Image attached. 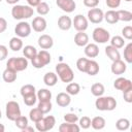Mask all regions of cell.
Masks as SVG:
<instances>
[{
    "label": "cell",
    "mask_w": 132,
    "mask_h": 132,
    "mask_svg": "<svg viewBox=\"0 0 132 132\" xmlns=\"http://www.w3.org/2000/svg\"><path fill=\"white\" fill-rule=\"evenodd\" d=\"M58 81V75L54 72H46L43 76V82L47 87H54Z\"/></svg>",
    "instance_id": "cb8c5ba5"
},
{
    "label": "cell",
    "mask_w": 132,
    "mask_h": 132,
    "mask_svg": "<svg viewBox=\"0 0 132 132\" xmlns=\"http://www.w3.org/2000/svg\"><path fill=\"white\" fill-rule=\"evenodd\" d=\"M110 40V45H112L113 47L116 48H122L124 45H125V39L122 37V36H119V35H116L113 36Z\"/></svg>",
    "instance_id": "d590c367"
},
{
    "label": "cell",
    "mask_w": 132,
    "mask_h": 132,
    "mask_svg": "<svg viewBox=\"0 0 132 132\" xmlns=\"http://www.w3.org/2000/svg\"><path fill=\"white\" fill-rule=\"evenodd\" d=\"M37 107L40 109V111H41L43 114H45V113H48V112L52 110V108H53V104H52L51 100H46V101H39V103H38Z\"/></svg>",
    "instance_id": "836d02e7"
},
{
    "label": "cell",
    "mask_w": 132,
    "mask_h": 132,
    "mask_svg": "<svg viewBox=\"0 0 132 132\" xmlns=\"http://www.w3.org/2000/svg\"><path fill=\"white\" fill-rule=\"evenodd\" d=\"M28 67V59L23 57H12L9 58L6 62V68L12 69L15 72L23 71Z\"/></svg>",
    "instance_id": "277c9868"
},
{
    "label": "cell",
    "mask_w": 132,
    "mask_h": 132,
    "mask_svg": "<svg viewBox=\"0 0 132 132\" xmlns=\"http://www.w3.org/2000/svg\"><path fill=\"white\" fill-rule=\"evenodd\" d=\"M21 108H20V104L16 101H8L6 103V107H5V116L9 121H13L19 118L21 116Z\"/></svg>",
    "instance_id": "5b68a950"
},
{
    "label": "cell",
    "mask_w": 132,
    "mask_h": 132,
    "mask_svg": "<svg viewBox=\"0 0 132 132\" xmlns=\"http://www.w3.org/2000/svg\"><path fill=\"white\" fill-rule=\"evenodd\" d=\"M95 106L101 111H111L117 107V100L111 96H99L95 101Z\"/></svg>",
    "instance_id": "6da1fadb"
},
{
    "label": "cell",
    "mask_w": 132,
    "mask_h": 132,
    "mask_svg": "<svg viewBox=\"0 0 132 132\" xmlns=\"http://www.w3.org/2000/svg\"><path fill=\"white\" fill-rule=\"evenodd\" d=\"M85 55L88 58H96L99 55V47L96 43H88L85 46Z\"/></svg>",
    "instance_id": "d6986e66"
},
{
    "label": "cell",
    "mask_w": 132,
    "mask_h": 132,
    "mask_svg": "<svg viewBox=\"0 0 132 132\" xmlns=\"http://www.w3.org/2000/svg\"><path fill=\"white\" fill-rule=\"evenodd\" d=\"M72 26L74 29L78 31H86L88 29V19L82 14H76L72 20Z\"/></svg>",
    "instance_id": "30bf717a"
},
{
    "label": "cell",
    "mask_w": 132,
    "mask_h": 132,
    "mask_svg": "<svg viewBox=\"0 0 132 132\" xmlns=\"http://www.w3.org/2000/svg\"><path fill=\"white\" fill-rule=\"evenodd\" d=\"M5 1H6L8 4H11V5H15V4H16V3H18L20 0H5Z\"/></svg>",
    "instance_id": "9f6ffc18"
},
{
    "label": "cell",
    "mask_w": 132,
    "mask_h": 132,
    "mask_svg": "<svg viewBox=\"0 0 132 132\" xmlns=\"http://www.w3.org/2000/svg\"><path fill=\"white\" fill-rule=\"evenodd\" d=\"M37 42H38V45L42 50H50L54 45L53 37L51 35H47V34H42L41 36H39Z\"/></svg>",
    "instance_id": "9a60e30c"
},
{
    "label": "cell",
    "mask_w": 132,
    "mask_h": 132,
    "mask_svg": "<svg viewBox=\"0 0 132 132\" xmlns=\"http://www.w3.org/2000/svg\"><path fill=\"white\" fill-rule=\"evenodd\" d=\"M36 11L38 12L39 15H45L50 12V6L46 2H40L36 6Z\"/></svg>",
    "instance_id": "ab89813d"
},
{
    "label": "cell",
    "mask_w": 132,
    "mask_h": 132,
    "mask_svg": "<svg viewBox=\"0 0 132 132\" xmlns=\"http://www.w3.org/2000/svg\"><path fill=\"white\" fill-rule=\"evenodd\" d=\"M34 14L33 7L29 5H21V4H15L11 8V15L15 20H25L29 19Z\"/></svg>",
    "instance_id": "7a4b0ae2"
},
{
    "label": "cell",
    "mask_w": 132,
    "mask_h": 132,
    "mask_svg": "<svg viewBox=\"0 0 132 132\" xmlns=\"http://www.w3.org/2000/svg\"><path fill=\"white\" fill-rule=\"evenodd\" d=\"M37 56L39 57V59L42 61V63L44 64V65H47V64H50L51 63V61H52V57H51V54L46 51V50H41L40 52H38L37 53Z\"/></svg>",
    "instance_id": "8d00e7d4"
},
{
    "label": "cell",
    "mask_w": 132,
    "mask_h": 132,
    "mask_svg": "<svg viewBox=\"0 0 132 132\" xmlns=\"http://www.w3.org/2000/svg\"><path fill=\"white\" fill-rule=\"evenodd\" d=\"M56 4L58 5L59 8H61V10L67 13L73 12L76 7L74 0H56Z\"/></svg>",
    "instance_id": "7c38bea8"
},
{
    "label": "cell",
    "mask_w": 132,
    "mask_h": 132,
    "mask_svg": "<svg viewBox=\"0 0 132 132\" xmlns=\"http://www.w3.org/2000/svg\"><path fill=\"white\" fill-rule=\"evenodd\" d=\"M27 2H28V5H29V6H31V7H36V6L41 2V0H27Z\"/></svg>",
    "instance_id": "db71d44e"
},
{
    "label": "cell",
    "mask_w": 132,
    "mask_h": 132,
    "mask_svg": "<svg viewBox=\"0 0 132 132\" xmlns=\"http://www.w3.org/2000/svg\"><path fill=\"white\" fill-rule=\"evenodd\" d=\"M88 62H89V59L88 58H79L76 61V67H77V69L80 72H86V68H87Z\"/></svg>",
    "instance_id": "7bdbcfd3"
},
{
    "label": "cell",
    "mask_w": 132,
    "mask_h": 132,
    "mask_svg": "<svg viewBox=\"0 0 132 132\" xmlns=\"http://www.w3.org/2000/svg\"><path fill=\"white\" fill-rule=\"evenodd\" d=\"M123 97L127 103H131L132 102V90H128V91L123 92Z\"/></svg>",
    "instance_id": "816d5d0a"
},
{
    "label": "cell",
    "mask_w": 132,
    "mask_h": 132,
    "mask_svg": "<svg viewBox=\"0 0 132 132\" xmlns=\"http://www.w3.org/2000/svg\"><path fill=\"white\" fill-rule=\"evenodd\" d=\"M9 48L13 52H19L20 50L23 48V41L20 37L15 36V37H12L10 40H9Z\"/></svg>",
    "instance_id": "4316f807"
},
{
    "label": "cell",
    "mask_w": 132,
    "mask_h": 132,
    "mask_svg": "<svg viewBox=\"0 0 132 132\" xmlns=\"http://www.w3.org/2000/svg\"><path fill=\"white\" fill-rule=\"evenodd\" d=\"M116 128L119 131H126L130 128V121L126 118H121L116 122Z\"/></svg>",
    "instance_id": "f1b7e54d"
},
{
    "label": "cell",
    "mask_w": 132,
    "mask_h": 132,
    "mask_svg": "<svg viewBox=\"0 0 132 132\" xmlns=\"http://www.w3.org/2000/svg\"><path fill=\"white\" fill-rule=\"evenodd\" d=\"M105 92V88L101 82H95L92 85L91 87V93L95 96V97H99L102 96Z\"/></svg>",
    "instance_id": "83f0119b"
},
{
    "label": "cell",
    "mask_w": 132,
    "mask_h": 132,
    "mask_svg": "<svg viewBox=\"0 0 132 132\" xmlns=\"http://www.w3.org/2000/svg\"><path fill=\"white\" fill-rule=\"evenodd\" d=\"M58 27L63 31H67L72 27V20L68 15H61L58 19Z\"/></svg>",
    "instance_id": "ac0fdd59"
},
{
    "label": "cell",
    "mask_w": 132,
    "mask_h": 132,
    "mask_svg": "<svg viewBox=\"0 0 132 132\" xmlns=\"http://www.w3.org/2000/svg\"><path fill=\"white\" fill-rule=\"evenodd\" d=\"M80 91V86L77 82H72L70 81L67 87H66V93H68L70 96L71 95H77Z\"/></svg>",
    "instance_id": "e575fe53"
},
{
    "label": "cell",
    "mask_w": 132,
    "mask_h": 132,
    "mask_svg": "<svg viewBox=\"0 0 132 132\" xmlns=\"http://www.w3.org/2000/svg\"><path fill=\"white\" fill-rule=\"evenodd\" d=\"M56 124V119L54 116H46L43 117L40 121L35 123V127L36 130L39 132H45V131H50L54 128Z\"/></svg>",
    "instance_id": "8992f818"
},
{
    "label": "cell",
    "mask_w": 132,
    "mask_h": 132,
    "mask_svg": "<svg viewBox=\"0 0 132 132\" xmlns=\"http://www.w3.org/2000/svg\"><path fill=\"white\" fill-rule=\"evenodd\" d=\"M103 19H104L108 24H116V23H118V22H119L117 10H113V9L107 10V11L104 13Z\"/></svg>",
    "instance_id": "484cf974"
},
{
    "label": "cell",
    "mask_w": 132,
    "mask_h": 132,
    "mask_svg": "<svg viewBox=\"0 0 132 132\" xmlns=\"http://www.w3.org/2000/svg\"><path fill=\"white\" fill-rule=\"evenodd\" d=\"M124 60L126 63H132V42H129L124 48Z\"/></svg>",
    "instance_id": "74e56055"
},
{
    "label": "cell",
    "mask_w": 132,
    "mask_h": 132,
    "mask_svg": "<svg viewBox=\"0 0 132 132\" xmlns=\"http://www.w3.org/2000/svg\"><path fill=\"white\" fill-rule=\"evenodd\" d=\"M126 69H127V65L124 61H122L121 59L120 60H116V61H112V64L110 66V70L113 74L116 75H121L123 73L126 72Z\"/></svg>",
    "instance_id": "4fadbf2b"
},
{
    "label": "cell",
    "mask_w": 132,
    "mask_h": 132,
    "mask_svg": "<svg viewBox=\"0 0 132 132\" xmlns=\"http://www.w3.org/2000/svg\"><path fill=\"white\" fill-rule=\"evenodd\" d=\"M46 21L43 16H36L33 19L32 24H31V28H33V30L35 32H43L46 29Z\"/></svg>",
    "instance_id": "5bb4252c"
},
{
    "label": "cell",
    "mask_w": 132,
    "mask_h": 132,
    "mask_svg": "<svg viewBox=\"0 0 132 132\" xmlns=\"http://www.w3.org/2000/svg\"><path fill=\"white\" fill-rule=\"evenodd\" d=\"M20 92H21L22 97H24V96H27V95H30V94L35 93V87L33 85H31V84H27V85L22 86Z\"/></svg>",
    "instance_id": "f35d334b"
},
{
    "label": "cell",
    "mask_w": 132,
    "mask_h": 132,
    "mask_svg": "<svg viewBox=\"0 0 132 132\" xmlns=\"http://www.w3.org/2000/svg\"><path fill=\"white\" fill-rule=\"evenodd\" d=\"M74 43L77 46H86L89 43V36L85 31H78L74 36Z\"/></svg>",
    "instance_id": "e0dca14e"
},
{
    "label": "cell",
    "mask_w": 132,
    "mask_h": 132,
    "mask_svg": "<svg viewBox=\"0 0 132 132\" xmlns=\"http://www.w3.org/2000/svg\"><path fill=\"white\" fill-rule=\"evenodd\" d=\"M105 54L111 61H116V60L121 59V54H120L119 50L113 47L112 45H107L105 47Z\"/></svg>",
    "instance_id": "44dd1931"
},
{
    "label": "cell",
    "mask_w": 132,
    "mask_h": 132,
    "mask_svg": "<svg viewBox=\"0 0 132 132\" xmlns=\"http://www.w3.org/2000/svg\"><path fill=\"white\" fill-rule=\"evenodd\" d=\"M113 87L119 91L125 92L128 90H132V81L126 77H118L113 81Z\"/></svg>",
    "instance_id": "8fae6325"
},
{
    "label": "cell",
    "mask_w": 132,
    "mask_h": 132,
    "mask_svg": "<svg viewBox=\"0 0 132 132\" xmlns=\"http://www.w3.org/2000/svg\"><path fill=\"white\" fill-rule=\"evenodd\" d=\"M80 130V127L75 123H62L59 126L60 132H78Z\"/></svg>",
    "instance_id": "ffe728a7"
},
{
    "label": "cell",
    "mask_w": 132,
    "mask_h": 132,
    "mask_svg": "<svg viewBox=\"0 0 132 132\" xmlns=\"http://www.w3.org/2000/svg\"><path fill=\"white\" fill-rule=\"evenodd\" d=\"M105 119L103 117H95L91 120V126L95 130H102L105 127Z\"/></svg>",
    "instance_id": "d4e9b609"
},
{
    "label": "cell",
    "mask_w": 132,
    "mask_h": 132,
    "mask_svg": "<svg viewBox=\"0 0 132 132\" xmlns=\"http://www.w3.org/2000/svg\"><path fill=\"white\" fill-rule=\"evenodd\" d=\"M31 30H32L31 25L28 22H25V21H21L14 27V33L20 38L28 37L31 34Z\"/></svg>",
    "instance_id": "ba28073f"
},
{
    "label": "cell",
    "mask_w": 132,
    "mask_h": 132,
    "mask_svg": "<svg viewBox=\"0 0 132 132\" xmlns=\"http://www.w3.org/2000/svg\"><path fill=\"white\" fill-rule=\"evenodd\" d=\"M126 2H130V1H132V0H125Z\"/></svg>",
    "instance_id": "91938a15"
},
{
    "label": "cell",
    "mask_w": 132,
    "mask_h": 132,
    "mask_svg": "<svg viewBox=\"0 0 132 132\" xmlns=\"http://www.w3.org/2000/svg\"><path fill=\"white\" fill-rule=\"evenodd\" d=\"M98 72H99V64L95 60L89 59V62H88V65H87V68H86V72L85 73L93 76V75H96Z\"/></svg>",
    "instance_id": "7402d4cb"
},
{
    "label": "cell",
    "mask_w": 132,
    "mask_h": 132,
    "mask_svg": "<svg viewBox=\"0 0 132 132\" xmlns=\"http://www.w3.org/2000/svg\"><path fill=\"white\" fill-rule=\"evenodd\" d=\"M88 21H90L93 24H99L103 21V16H104V12L102 11V9L94 7V8H90V10L88 11Z\"/></svg>",
    "instance_id": "9c48e42d"
},
{
    "label": "cell",
    "mask_w": 132,
    "mask_h": 132,
    "mask_svg": "<svg viewBox=\"0 0 132 132\" xmlns=\"http://www.w3.org/2000/svg\"><path fill=\"white\" fill-rule=\"evenodd\" d=\"M42 118H43V113L40 111V109H39L38 107L32 108V109L30 110V112H29V119H30L32 122H34V123L40 121Z\"/></svg>",
    "instance_id": "d6a6232c"
},
{
    "label": "cell",
    "mask_w": 132,
    "mask_h": 132,
    "mask_svg": "<svg viewBox=\"0 0 132 132\" xmlns=\"http://www.w3.org/2000/svg\"><path fill=\"white\" fill-rule=\"evenodd\" d=\"M6 29H7V21L4 18L0 16V33H3Z\"/></svg>",
    "instance_id": "f5cc1de1"
},
{
    "label": "cell",
    "mask_w": 132,
    "mask_h": 132,
    "mask_svg": "<svg viewBox=\"0 0 132 132\" xmlns=\"http://www.w3.org/2000/svg\"><path fill=\"white\" fill-rule=\"evenodd\" d=\"M56 74L63 82H70L74 78V73L71 67L67 63H63V62L58 63L56 65Z\"/></svg>",
    "instance_id": "3957f363"
},
{
    "label": "cell",
    "mask_w": 132,
    "mask_h": 132,
    "mask_svg": "<svg viewBox=\"0 0 132 132\" xmlns=\"http://www.w3.org/2000/svg\"><path fill=\"white\" fill-rule=\"evenodd\" d=\"M23 132H27V131H31V132H34V129L32 128V127H29V126H27V127H25L23 130H22Z\"/></svg>",
    "instance_id": "11a10c76"
},
{
    "label": "cell",
    "mask_w": 132,
    "mask_h": 132,
    "mask_svg": "<svg viewBox=\"0 0 132 132\" xmlns=\"http://www.w3.org/2000/svg\"><path fill=\"white\" fill-rule=\"evenodd\" d=\"M37 50L33 46V45H26L25 47H23V55L25 58L27 59H32L37 55Z\"/></svg>",
    "instance_id": "4dcf8cb0"
},
{
    "label": "cell",
    "mask_w": 132,
    "mask_h": 132,
    "mask_svg": "<svg viewBox=\"0 0 132 132\" xmlns=\"http://www.w3.org/2000/svg\"><path fill=\"white\" fill-rule=\"evenodd\" d=\"M105 3L106 5L109 7V8H118L121 4V0H105Z\"/></svg>",
    "instance_id": "681fc988"
},
{
    "label": "cell",
    "mask_w": 132,
    "mask_h": 132,
    "mask_svg": "<svg viewBox=\"0 0 132 132\" xmlns=\"http://www.w3.org/2000/svg\"><path fill=\"white\" fill-rule=\"evenodd\" d=\"M2 118V113H1V110H0V119Z\"/></svg>",
    "instance_id": "680465c9"
},
{
    "label": "cell",
    "mask_w": 132,
    "mask_h": 132,
    "mask_svg": "<svg viewBox=\"0 0 132 132\" xmlns=\"http://www.w3.org/2000/svg\"><path fill=\"white\" fill-rule=\"evenodd\" d=\"M37 99L39 101H46L52 99V92L47 89H40L37 91Z\"/></svg>",
    "instance_id": "1f68e13d"
},
{
    "label": "cell",
    "mask_w": 132,
    "mask_h": 132,
    "mask_svg": "<svg viewBox=\"0 0 132 132\" xmlns=\"http://www.w3.org/2000/svg\"><path fill=\"white\" fill-rule=\"evenodd\" d=\"M31 63H32V65H33V67L34 68H36V69H41V68H43L45 65L42 63V61L39 59V57L36 55L34 58H32L31 59Z\"/></svg>",
    "instance_id": "7dc6e473"
},
{
    "label": "cell",
    "mask_w": 132,
    "mask_h": 132,
    "mask_svg": "<svg viewBox=\"0 0 132 132\" xmlns=\"http://www.w3.org/2000/svg\"><path fill=\"white\" fill-rule=\"evenodd\" d=\"M23 100H24V103H25L27 106H33V105L36 103V101H37V96H36L35 93H33V94L24 96V97H23Z\"/></svg>",
    "instance_id": "b9f144b4"
},
{
    "label": "cell",
    "mask_w": 132,
    "mask_h": 132,
    "mask_svg": "<svg viewBox=\"0 0 132 132\" xmlns=\"http://www.w3.org/2000/svg\"><path fill=\"white\" fill-rule=\"evenodd\" d=\"M56 102L60 107H66L70 104L71 102V97L68 93L66 92H61L57 95L56 97Z\"/></svg>",
    "instance_id": "2e32d148"
},
{
    "label": "cell",
    "mask_w": 132,
    "mask_h": 132,
    "mask_svg": "<svg viewBox=\"0 0 132 132\" xmlns=\"http://www.w3.org/2000/svg\"><path fill=\"white\" fill-rule=\"evenodd\" d=\"M98 4H99V0H84V5L89 8L97 7Z\"/></svg>",
    "instance_id": "f907efd6"
},
{
    "label": "cell",
    "mask_w": 132,
    "mask_h": 132,
    "mask_svg": "<svg viewBox=\"0 0 132 132\" xmlns=\"http://www.w3.org/2000/svg\"><path fill=\"white\" fill-rule=\"evenodd\" d=\"M117 13H118L119 21H122V22H130L132 20V12L129 11V10L120 9V10H117Z\"/></svg>",
    "instance_id": "f546056e"
},
{
    "label": "cell",
    "mask_w": 132,
    "mask_h": 132,
    "mask_svg": "<svg viewBox=\"0 0 132 132\" xmlns=\"http://www.w3.org/2000/svg\"><path fill=\"white\" fill-rule=\"evenodd\" d=\"M78 122H79V127L82 129H88L91 127V119L87 116H84L80 119H78Z\"/></svg>",
    "instance_id": "ee69618b"
},
{
    "label": "cell",
    "mask_w": 132,
    "mask_h": 132,
    "mask_svg": "<svg viewBox=\"0 0 132 132\" xmlns=\"http://www.w3.org/2000/svg\"><path fill=\"white\" fill-rule=\"evenodd\" d=\"M1 1H2V0H0V2H1Z\"/></svg>",
    "instance_id": "94428289"
},
{
    "label": "cell",
    "mask_w": 132,
    "mask_h": 132,
    "mask_svg": "<svg viewBox=\"0 0 132 132\" xmlns=\"http://www.w3.org/2000/svg\"><path fill=\"white\" fill-rule=\"evenodd\" d=\"M122 35L124 39L131 40L132 39V27L131 26H126L122 29Z\"/></svg>",
    "instance_id": "f6af8a7d"
},
{
    "label": "cell",
    "mask_w": 132,
    "mask_h": 132,
    "mask_svg": "<svg viewBox=\"0 0 132 132\" xmlns=\"http://www.w3.org/2000/svg\"><path fill=\"white\" fill-rule=\"evenodd\" d=\"M92 37L96 43H106L110 39V33L102 27H97L94 29Z\"/></svg>",
    "instance_id": "52a82bcc"
},
{
    "label": "cell",
    "mask_w": 132,
    "mask_h": 132,
    "mask_svg": "<svg viewBox=\"0 0 132 132\" xmlns=\"http://www.w3.org/2000/svg\"><path fill=\"white\" fill-rule=\"evenodd\" d=\"M5 131V127L3 124H0V132H4Z\"/></svg>",
    "instance_id": "6f0895ef"
},
{
    "label": "cell",
    "mask_w": 132,
    "mask_h": 132,
    "mask_svg": "<svg viewBox=\"0 0 132 132\" xmlns=\"http://www.w3.org/2000/svg\"><path fill=\"white\" fill-rule=\"evenodd\" d=\"M64 121L67 123H76L78 121V116L73 112H68L64 114Z\"/></svg>",
    "instance_id": "bcb514c9"
},
{
    "label": "cell",
    "mask_w": 132,
    "mask_h": 132,
    "mask_svg": "<svg viewBox=\"0 0 132 132\" xmlns=\"http://www.w3.org/2000/svg\"><path fill=\"white\" fill-rule=\"evenodd\" d=\"M14 124H15V126H16L19 129L23 130L25 127L28 126V119H27L25 116H22V114H21L19 118H16V119L14 120Z\"/></svg>",
    "instance_id": "60d3db41"
},
{
    "label": "cell",
    "mask_w": 132,
    "mask_h": 132,
    "mask_svg": "<svg viewBox=\"0 0 132 132\" xmlns=\"http://www.w3.org/2000/svg\"><path fill=\"white\" fill-rule=\"evenodd\" d=\"M8 56V50L5 45L0 44V61H3L7 58Z\"/></svg>",
    "instance_id": "c3c4849f"
},
{
    "label": "cell",
    "mask_w": 132,
    "mask_h": 132,
    "mask_svg": "<svg viewBox=\"0 0 132 132\" xmlns=\"http://www.w3.org/2000/svg\"><path fill=\"white\" fill-rule=\"evenodd\" d=\"M16 73L14 70L12 69H9V68H6L3 73H2V78L5 82H8V84H11L13 81L16 80Z\"/></svg>",
    "instance_id": "603a6c76"
}]
</instances>
